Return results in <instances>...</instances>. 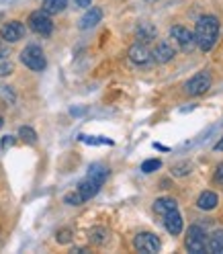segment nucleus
<instances>
[{"instance_id":"obj_14","label":"nucleus","mask_w":223,"mask_h":254,"mask_svg":"<svg viewBox=\"0 0 223 254\" xmlns=\"http://www.w3.org/2000/svg\"><path fill=\"white\" fill-rule=\"evenodd\" d=\"M101 21H103V10L99 6H92L80 19V29H92V27H97Z\"/></svg>"},{"instance_id":"obj_6","label":"nucleus","mask_w":223,"mask_h":254,"mask_svg":"<svg viewBox=\"0 0 223 254\" xmlns=\"http://www.w3.org/2000/svg\"><path fill=\"white\" fill-rule=\"evenodd\" d=\"M29 27H31V31H35L37 35H52V31H54L52 17L45 10L31 12L29 14Z\"/></svg>"},{"instance_id":"obj_32","label":"nucleus","mask_w":223,"mask_h":254,"mask_svg":"<svg viewBox=\"0 0 223 254\" xmlns=\"http://www.w3.org/2000/svg\"><path fill=\"white\" fill-rule=\"evenodd\" d=\"M213 150H215V152H223V137H221V139L217 141V144H215V148H213Z\"/></svg>"},{"instance_id":"obj_8","label":"nucleus","mask_w":223,"mask_h":254,"mask_svg":"<svg viewBox=\"0 0 223 254\" xmlns=\"http://www.w3.org/2000/svg\"><path fill=\"white\" fill-rule=\"evenodd\" d=\"M23 37H25V25L19 21H8L2 29H0V39L6 41V43H17Z\"/></svg>"},{"instance_id":"obj_28","label":"nucleus","mask_w":223,"mask_h":254,"mask_svg":"<svg viewBox=\"0 0 223 254\" xmlns=\"http://www.w3.org/2000/svg\"><path fill=\"white\" fill-rule=\"evenodd\" d=\"M213 179H215V183H217V185H223V162L217 166V170H215V177H213Z\"/></svg>"},{"instance_id":"obj_15","label":"nucleus","mask_w":223,"mask_h":254,"mask_svg":"<svg viewBox=\"0 0 223 254\" xmlns=\"http://www.w3.org/2000/svg\"><path fill=\"white\" fill-rule=\"evenodd\" d=\"M217 203H219V197L213 193V190H205V193H201L197 199V207L203 211H211L217 207Z\"/></svg>"},{"instance_id":"obj_27","label":"nucleus","mask_w":223,"mask_h":254,"mask_svg":"<svg viewBox=\"0 0 223 254\" xmlns=\"http://www.w3.org/2000/svg\"><path fill=\"white\" fill-rule=\"evenodd\" d=\"M12 74V64L10 62H0V78Z\"/></svg>"},{"instance_id":"obj_23","label":"nucleus","mask_w":223,"mask_h":254,"mask_svg":"<svg viewBox=\"0 0 223 254\" xmlns=\"http://www.w3.org/2000/svg\"><path fill=\"white\" fill-rule=\"evenodd\" d=\"M162 166V162L158 160V158H152V160H146L141 164V172H146V174H150V172H156L158 168Z\"/></svg>"},{"instance_id":"obj_21","label":"nucleus","mask_w":223,"mask_h":254,"mask_svg":"<svg viewBox=\"0 0 223 254\" xmlns=\"http://www.w3.org/2000/svg\"><path fill=\"white\" fill-rule=\"evenodd\" d=\"M19 137H21L23 141H27V144H35V141H37L35 129H33V127H27V125H23L21 129H19Z\"/></svg>"},{"instance_id":"obj_30","label":"nucleus","mask_w":223,"mask_h":254,"mask_svg":"<svg viewBox=\"0 0 223 254\" xmlns=\"http://www.w3.org/2000/svg\"><path fill=\"white\" fill-rule=\"evenodd\" d=\"M0 58H2V60H6V58H8V47H6L2 41H0Z\"/></svg>"},{"instance_id":"obj_33","label":"nucleus","mask_w":223,"mask_h":254,"mask_svg":"<svg viewBox=\"0 0 223 254\" xmlns=\"http://www.w3.org/2000/svg\"><path fill=\"white\" fill-rule=\"evenodd\" d=\"M4 125V121H2V117H0V127H2Z\"/></svg>"},{"instance_id":"obj_7","label":"nucleus","mask_w":223,"mask_h":254,"mask_svg":"<svg viewBox=\"0 0 223 254\" xmlns=\"http://www.w3.org/2000/svg\"><path fill=\"white\" fill-rule=\"evenodd\" d=\"M170 37H172V41L176 43L180 50L184 52V54H188V52H193L195 47H197V41H195V35L190 33L188 29H184V27H180V25H176V27H172L170 29Z\"/></svg>"},{"instance_id":"obj_31","label":"nucleus","mask_w":223,"mask_h":254,"mask_svg":"<svg viewBox=\"0 0 223 254\" xmlns=\"http://www.w3.org/2000/svg\"><path fill=\"white\" fill-rule=\"evenodd\" d=\"M74 2H76V6H80V8H88L92 0H74Z\"/></svg>"},{"instance_id":"obj_29","label":"nucleus","mask_w":223,"mask_h":254,"mask_svg":"<svg viewBox=\"0 0 223 254\" xmlns=\"http://www.w3.org/2000/svg\"><path fill=\"white\" fill-rule=\"evenodd\" d=\"M14 144V137L12 135H6L2 141H0V148H2V150H6V148H10Z\"/></svg>"},{"instance_id":"obj_1","label":"nucleus","mask_w":223,"mask_h":254,"mask_svg":"<svg viewBox=\"0 0 223 254\" xmlns=\"http://www.w3.org/2000/svg\"><path fill=\"white\" fill-rule=\"evenodd\" d=\"M193 35H195L197 45L201 47L203 52L213 50V45L219 39V21L213 17V14H205V17H201L197 21V27H195Z\"/></svg>"},{"instance_id":"obj_18","label":"nucleus","mask_w":223,"mask_h":254,"mask_svg":"<svg viewBox=\"0 0 223 254\" xmlns=\"http://www.w3.org/2000/svg\"><path fill=\"white\" fill-rule=\"evenodd\" d=\"M88 177H92L94 181H99V183H103L105 185V181H107V177H109V168L105 166V164H99V162H94V164H90L88 166Z\"/></svg>"},{"instance_id":"obj_12","label":"nucleus","mask_w":223,"mask_h":254,"mask_svg":"<svg viewBox=\"0 0 223 254\" xmlns=\"http://www.w3.org/2000/svg\"><path fill=\"white\" fill-rule=\"evenodd\" d=\"M164 228L168 230V234L178 236V234L182 232V215H180L176 209L164 213Z\"/></svg>"},{"instance_id":"obj_13","label":"nucleus","mask_w":223,"mask_h":254,"mask_svg":"<svg viewBox=\"0 0 223 254\" xmlns=\"http://www.w3.org/2000/svg\"><path fill=\"white\" fill-rule=\"evenodd\" d=\"M156 35H158V31H156V27L152 25V23H141L137 29H135V39H137V43H152L154 39H156Z\"/></svg>"},{"instance_id":"obj_17","label":"nucleus","mask_w":223,"mask_h":254,"mask_svg":"<svg viewBox=\"0 0 223 254\" xmlns=\"http://www.w3.org/2000/svg\"><path fill=\"white\" fill-rule=\"evenodd\" d=\"M176 207H178V203L174 201L172 197L156 199V203H154V211L160 213V215H164V213H168V211H172V209H176Z\"/></svg>"},{"instance_id":"obj_3","label":"nucleus","mask_w":223,"mask_h":254,"mask_svg":"<svg viewBox=\"0 0 223 254\" xmlns=\"http://www.w3.org/2000/svg\"><path fill=\"white\" fill-rule=\"evenodd\" d=\"M211 84H213L211 74L203 70V72L195 74V76L184 84V90H186L188 97H201V94H205L207 90L211 88Z\"/></svg>"},{"instance_id":"obj_5","label":"nucleus","mask_w":223,"mask_h":254,"mask_svg":"<svg viewBox=\"0 0 223 254\" xmlns=\"http://www.w3.org/2000/svg\"><path fill=\"white\" fill-rule=\"evenodd\" d=\"M186 250L193 254H203L207 250V234L201 226H190L186 232Z\"/></svg>"},{"instance_id":"obj_22","label":"nucleus","mask_w":223,"mask_h":254,"mask_svg":"<svg viewBox=\"0 0 223 254\" xmlns=\"http://www.w3.org/2000/svg\"><path fill=\"white\" fill-rule=\"evenodd\" d=\"M80 141H84V144H92V146H99V144H107V146H111V144H113V139L97 137V135H80Z\"/></svg>"},{"instance_id":"obj_25","label":"nucleus","mask_w":223,"mask_h":254,"mask_svg":"<svg viewBox=\"0 0 223 254\" xmlns=\"http://www.w3.org/2000/svg\"><path fill=\"white\" fill-rule=\"evenodd\" d=\"M56 240H57L59 244H68V242L72 240V230H59L57 236H56Z\"/></svg>"},{"instance_id":"obj_11","label":"nucleus","mask_w":223,"mask_h":254,"mask_svg":"<svg viewBox=\"0 0 223 254\" xmlns=\"http://www.w3.org/2000/svg\"><path fill=\"white\" fill-rule=\"evenodd\" d=\"M174 56H176V50H174V45L170 41H160L156 45V50L152 52V58L158 64H168L174 60Z\"/></svg>"},{"instance_id":"obj_9","label":"nucleus","mask_w":223,"mask_h":254,"mask_svg":"<svg viewBox=\"0 0 223 254\" xmlns=\"http://www.w3.org/2000/svg\"><path fill=\"white\" fill-rule=\"evenodd\" d=\"M129 60L135 64V66H150V64L154 62L152 52H150V47H148L146 43H135V45H131Z\"/></svg>"},{"instance_id":"obj_2","label":"nucleus","mask_w":223,"mask_h":254,"mask_svg":"<svg viewBox=\"0 0 223 254\" xmlns=\"http://www.w3.org/2000/svg\"><path fill=\"white\" fill-rule=\"evenodd\" d=\"M21 62L25 64L29 70H33V72H41L47 66L45 54H43V50L39 45H27L25 50L21 52Z\"/></svg>"},{"instance_id":"obj_16","label":"nucleus","mask_w":223,"mask_h":254,"mask_svg":"<svg viewBox=\"0 0 223 254\" xmlns=\"http://www.w3.org/2000/svg\"><path fill=\"white\" fill-rule=\"evenodd\" d=\"M207 252L223 254V230H215L209 238H207Z\"/></svg>"},{"instance_id":"obj_10","label":"nucleus","mask_w":223,"mask_h":254,"mask_svg":"<svg viewBox=\"0 0 223 254\" xmlns=\"http://www.w3.org/2000/svg\"><path fill=\"white\" fill-rule=\"evenodd\" d=\"M101 187H103V183H99V181H94L92 177H88L86 174V179L84 181H80L78 183V189H76V193L80 195V199L82 201H88V199H92L94 195L101 190Z\"/></svg>"},{"instance_id":"obj_24","label":"nucleus","mask_w":223,"mask_h":254,"mask_svg":"<svg viewBox=\"0 0 223 254\" xmlns=\"http://www.w3.org/2000/svg\"><path fill=\"white\" fill-rule=\"evenodd\" d=\"M190 168H193V166H190L188 162H182V164H176L172 168V174H174V177H184V174L190 172Z\"/></svg>"},{"instance_id":"obj_20","label":"nucleus","mask_w":223,"mask_h":254,"mask_svg":"<svg viewBox=\"0 0 223 254\" xmlns=\"http://www.w3.org/2000/svg\"><path fill=\"white\" fill-rule=\"evenodd\" d=\"M88 238H90V242H92V244L103 246V244H107V240H109V232H107L105 228L97 226V228H92V230H90Z\"/></svg>"},{"instance_id":"obj_26","label":"nucleus","mask_w":223,"mask_h":254,"mask_svg":"<svg viewBox=\"0 0 223 254\" xmlns=\"http://www.w3.org/2000/svg\"><path fill=\"white\" fill-rule=\"evenodd\" d=\"M63 201H66L68 205H82V203H84V201L80 199V195L76 193V190H74V193H68L66 197H63Z\"/></svg>"},{"instance_id":"obj_4","label":"nucleus","mask_w":223,"mask_h":254,"mask_svg":"<svg viewBox=\"0 0 223 254\" xmlns=\"http://www.w3.org/2000/svg\"><path fill=\"white\" fill-rule=\"evenodd\" d=\"M133 246H135V250L141 252V254H156V252H160L162 242H160V238H158L156 234H152V232H141V234L135 236Z\"/></svg>"},{"instance_id":"obj_19","label":"nucleus","mask_w":223,"mask_h":254,"mask_svg":"<svg viewBox=\"0 0 223 254\" xmlns=\"http://www.w3.org/2000/svg\"><path fill=\"white\" fill-rule=\"evenodd\" d=\"M41 6H43L41 10H45L47 14H57L68 6V0H43Z\"/></svg>"}]
</instances>
